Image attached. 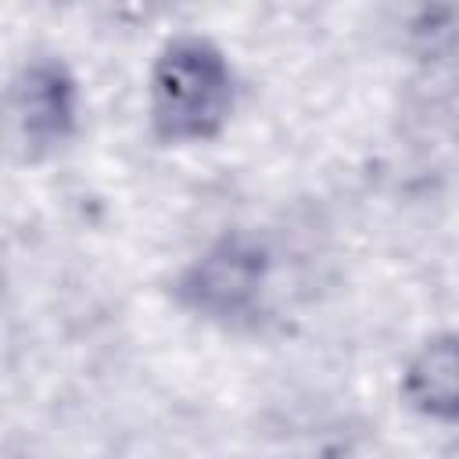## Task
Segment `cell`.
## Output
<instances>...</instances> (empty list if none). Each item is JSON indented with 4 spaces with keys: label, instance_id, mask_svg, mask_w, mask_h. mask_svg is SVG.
Masks as SVG:
<instances>
[{
    "label": "cell",
    "instance_id": "cell-4",
    "mask_svg": "<svg viewBox=\"0 0 459 459\" xmlns=\"http://www.w3.org/2000/svg\"><path fill=\"white\" fill-rule=\"evenodd\" d=\"M402 402L434 423H455L459 416V348L455 333H434L427 337L405 362L402 384H398Z\"/></svg>",
    "mask_w": 459,
    "mask_h": 459
},
{
    "label": "cell",
    "instance_id": "cell-1",
    "mask_svg": "<svg viewBox=\"0 0 459 459\" xmlns=\"http://www.w3.org/2000/svg\"><path fill=\"white\" fill-rule=\"evenodd\" d=\"M233 108L237 72L215 39L179 32L158 47L147 72V122L158 143H212L230 126Z\"/></svg>",
    "mask_w": 459,
    "mask_h": 459
},
{
    "label": "cell",
    "instance_id": "cell-3",
    "mask_svg": "<svg viewBox=\"0 0 459 459\" xmlns=\"http://www.w3.org/2000/svg\"><path fill=\"white\" fill-rule=\"evenodd\" d=\"M269 251L247 233H226L208 244L172 283L176 301L212 323H240L262 308Z\"/></svg>",
    "mask_w": 459,
    "mask_h": 459
},
{
    "label": "cell",
    "instance_id": "cell-2",
    "mask_svg": "<svg viewBox=\"0 0 459 459\" xmlns=\"http://www.w3.org/2000/svg\"><path fill=\"white\" fill-rule=\"evenodd\" d=\"M79 133V79L54 54L29 57L0 90V143L11 158L36 165Z\"/></svg>",
    "mask_w": 459,
    "mask_h": 459
}]
</instances>
